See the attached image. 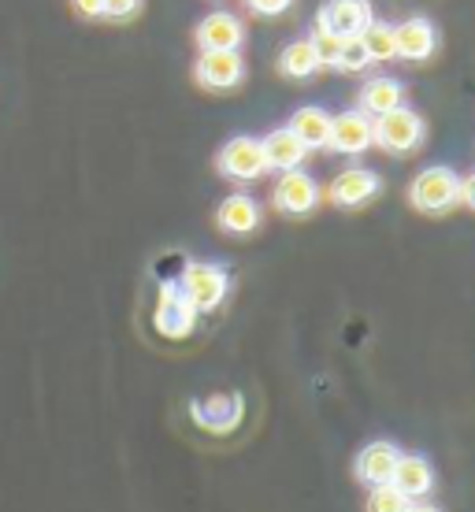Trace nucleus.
<instances>
[{"label":"nucleus","mask_w":475,"mask_h":512,"mask_svg":"<svg viewBox=\"0 0 475 512\" xmlns=\"http://www.w3.org/2000/svg\"><path fill=\"white\" fill-rule=\"evenodd\" d=\"M401 104H405V86H401L398 78H368L360 86V112L364 116H386V112H394Z\"/></svg>","instance_id":"nucleus-16"},{"label":"nucleus","mask_w":475,"mask_h":512,"mask_svg":"<svg viewBox=\"0 0 475 512\" xmlns=\"http://www.w3.org/2000/svg\"><path fill=\"white\" fill-rule=\"evenodd\" d=\"M368 64H372V60H368V52H364L357 34H353V38H342V49H338L334 67H338V71H364Z\"/></svg>","instance_id":"nucleus-23"},{"label":"nucleus","mask_w":475,"mask_h":512,"mask_svg":"<svg viewBox=\"0 0 475 512\" xmlns=\"http://www.w3.org/2000/svg\"><path fill=\"white\" fill-rule=\"evenodd\" d=\"M260 149H264V164H268L271 171H294V167H301L305 153H309L290 127L271 130L268 138L260 141Z\"/></svg>","instance_id":"nucleus-17"},{"label":"nucleus","mask_w":475,"mask_h":512,"mask_svg":"<svg viewBox=\"0 0 475 512\" xmlns=\"http://www.w3.org/2000/svg\"><path fill=\"white\" fill-rule=\"evenodd\" d=\"M372 138L375 145L383 149V153H394V156H405L412 153L420 141H424V119L416 116L412 108H394V112H386V116H375L372 119Z\"/></svg>","instance_id":"nucleus-1"},{"label":"nucleus","mask_w":475,"mask_h":512,"mask_svg":"<svg viewBox=\"0 0 475 512\" xmlns=\"http://www.w3.org/2000/svg\"><path fill=\"white\" fill-rule=\"evenodd\" d=\"M327 145H331L334 153H342V156L364 153L368 145H375V138H372V116H364L360 108H353V112H342V116H334Z\"/></svg>","instance_id":"nucleus-8"},{"label":"nucleus","mask_w":475,"mask_h":512,"mask_svg":"<svg viewBox=\"0 0 475 512\" xmlns=\"http://www.w3.org/2000/svg\"><path fill=\"white\" fill-rule=\"evenodd\" d=\"M357 38H360V45H364V52H368V60H372V64H390V60L398 56V49H394V26L390 23L372 19V23L360 30Z\"/></svg>","instance_id":"nucleus-21"},{"label":"nucleus","mask_w":475,"mask_h":512,"mask_svg":"<svg viewBox=\"0 0 475 512\" xmlns=\"http://www.w3.org/2000/svg\"><path fill=\"white\" fill-rule=\"evenodd\" d=\"M405 512H412V505H409V509H405Z\"/></svg>","instance_id":"nucleus-30"},{"label":"nucleus","mask_w":475,"mask_h":512,"mask_svg":"<svg viewBox=\"0 0 475 512\" xmlns=\"http://www.w3.org/2000/svg\"><path fill=\"white\" fill-rule=\"evenodd\" d=\"M412 512H442V509H435V505H412Z\"/></svg>","instance_id":"nucleus-29"},{"label":"nucleus","mask_w":475,"mask_h":512,"mask_svg":"<svg viewBox=\"0 0 475 512\" xmlns=\"http://www.w3.org/2000/svg\"><path fill=\"white\" fill-rule=\"evenodd\" d=\"M216 223L227 234H253L260 227V205L249 193H234L216 208Z\"/></svg>","instance_id":"nucleus-18"},{"label":"nucleus","mask_w":475,"mask_h":512,"mask_svg":"<svg viewBox=\"0 0 475 512\" xmlns=\"http://www.w3.org/2000/svg\"><path fill=\"white\" fill-rule=\"evenodd\" d=\"M245 4L257 15H283V12H290L294 0H245Z\"/></svg>","instance_id":"nucleus-26"},{"label":"nucleus","mask_w":475,"mask_h":512,"mask_svg":"<svg viewBox=\"0 0 475 512\" xmlns=\"http://www.w3.org/2000/svg\"><path fill=\"white\" fill-rule=\"evenodd\" d=\"M320 56H316V49H312V41H290L283 49V56H279V71H283L286 78H312L316 71H320Z\"/></svg>","instance_id":"nucleus-20"},{"label":"nucleus","mask_w":475,"mask_h":512,"mask_svg":"<svg viewBox=\"0 0 475 512\" xmlns=\"http://www.w3.org/2000/svg\"><path fill=\"white\" fill-rule=\"evenodd\" d=\"M227 286H231V279L219 264H190L179 279V290L197 312H212L227 297Z\"/></svg>","instance_id":"nucleus-3"},{"label":"nucleus","mask_w":475,"mask_h":512,"mask_svg":"<svg viewBox=\"0 0 475 512\" xmlns=\"http://www.w3.org/2000/svg\"><path fill=\"white\" fill-rule=\"evenodd\" d=\"M193 420L201 423L205 431H216V435H227L231 427H238L242 420V397L238 394H219L208 397V401H193Z\"/></svg>","instance_id":"nucleus-13"},{"label":"nucleus","mask_w":475,"mask_h":512,"mask_svg":"<svg viewBox=\"0 0 475 512\" xmlns=\"http://www.w3.org/2000/svg\"><path fill=\"white\" fill-rule=\"evenodd\" d=\"M461 197L468 201V205L475 208V175H468V179H461Z\"/></svg>","instance_id":"nucleus-28"},{"label":"nucleus","mask_w":475,"mask_h":512,"mask_svg":"<svg viewBox=\"0 0 475 512\" xmlns=\"http://www.w3.org/2000/svg\"><path fill=\"white\" fill-rule=\"evenodd\" d=\"M156 331L164 338H186L197 323V308L186 301V294L179 290V282H164L160 286V305H156Z\"/></svg>","instance_id":"nucleus-7"},{"label":"nucleus","mask_w":475,"mask_h":512,"mask_svg":"<svg viewBox=\"0 0 475 512\" xmlns=\"http://www.w3.org/2000/svg\"><path fill=\"white\" fill-rule=\"evenodd\" d=\"M412 205L420 212H446L453 201H461V179L453 175L450 167H424L416 182H412Z\"/></svg>","instance_id":"nucleus-2"},{"label":"nucleus","mask_w":475,"mask_h":512,"mask_svg":"<svg viewBox=\"0 0 475 512\" xmlns=\"http://www.w3.org/2000/svg\"><path fill=\"white\" fill-rule=\"evenodd\" d=\"M242 41H245V26L231 12H212L197 23V45H201V52L242 49Z\"/></svg>","instance_id":"nucleus-12"},{"label":"nucleus","mask_w":475,"mask_h":512,"mask_svg":"<svg viewBox=\"0 0 475 512\" xmlns=\"http://www.w3.org/2000/svg\"><path fill=\"white\" fill-rule=\"evenodd\" d=\"M390 483L405 494V498H424L431 494L435 487V472H431V464L427 457H416V453H401L398 464H394V475H390Z\"/></svg>","instance_id":"nucleus-15"},{"label":"nucleus","mask_w":475,"mask_h":512,"mask_svg":"<svg viewBox=\"0 0 475 512\" xmlns=\"http://www.w3.org/2000/svg\"><path fill=\"white\" fill-rule=\"evenodd\" d=\"M394 49H398L401 60H412V64H424L431 60L438 49V34L435 26L427 23V19H405L401 26H394Z\"/></svg>","instance_id":"nucleus-11"},{"label":"nucleus","mask_w":475,"mask_h":512,"mask_svg":"<svg viewBox=\"0 0 475 512\" xmlns=\"http://www.w3.org/2000/svg\"><path fill=\"white\" fill-rule=\"evenodd\" d=\"M412 501L401 494L394 483H383V487H372L368 494V512H405Z\"/></svg>","instance_id":"nucleus-22"},{"label":"nucleus","mask_w":475,"mask_h":512,"mask_svg":"<svg viewBox=\"0 0 475 512\" xmlns=\"http://www.w3.org/2000/svg\"><path fill=\"white\" fill-rule=\"evenodd\" d=\"M71 8H75V15H82V19H101L104 0H71Z\"/></svg>","instance_id":"nucleus-27"},{"label":"nucleus","mask_w":475,"mask_h":512,"mask_svg":"<svg viewBox=\"0 0 475 512\" xmlns=\"http://www.w3.org/2000/svg\"><path fill=\"white\" fill-rule=\"evenodd\" d=\"M142 12V0H104V15L101 19H112V23H127Z\"/></svg>","instance_id":"nucleus-25"},{"label":"nucleus","mask_w":475,"mask_h":512,"mask_svg":"<svg viewBox=\"0 0 475 512\" xmlns=\"http://www.w3.org/2000/svg\"><path fill=\"white\" fill-rule=\"evenodd\" d=\"M312 49H316V56H320L323 67H334V60H338V49H342V34H334V30H327V26H316V34H312Z\"/></svg>","instance_id":"nucleus-24"},{"label":"nucleus","mask_w":475,"mask_h":512,"mask_svg":"<svg viewBox=\"0 0 475 512\" xmlns=\"http://www.w3.org/2000/svg\"><path fill=\"white\" fill-rule=\"evenodd\" d=\"M379 186H383V182H379L375 171H368V167H349V171H342V175L331 182L327 197H331L338 208H360L379 193Z\"/></svg>","instance_id":"nucleus-10"},{"label":"nucleus","mask_w":475,"mask_h":512,"mask_svg":"<svg viewBox=\"0 0 475 512\" xmlns=\"http://www.w3.org/2000/svg\"><path fill=\"white\" fill-rule=\"evenodd\" d=\"M193 78L197 86L205 90H234L245 78V64L238 49H216V52H201V60L193 64Z\"/></svg>","instance_id":"nucleus-6"},{"label":"nucleus","mask_w":475,"mask_h":512,"mask_svg":"<svg viewBox=\"0 0 475 512\" xmlns=\"http://www.w3.org/2000/svg\"><path fill=\"white\" fill-rule=\"evenodd\" d=\"M372 23V4L368 0H327L316 15V26H327L342 38H353Z\"/></svg>","instance_id":"nucleus-9"},{"label":"nucleus","mask_w":475,"mask_h":512,"mask_svg":"<svg viewBox=\"0 0 475 512\" xmlns=\"http://www.w3.org/2000/svg\"><path fill=\"white\" fill-rule=\"evenodd\" d=\"M216 167H219V175H227V179H234V182H253L268 171L260 141L249 138V134H238V138L227 141L216 156Z\"/></svg>","instance_id":"nucleus-4"},{"label":"nucleus","mask_w":475,"mask_h":512,"mask_svg":"<svg viewBox=\"0 0 475 512\" xmlns=\"http://www.w3.org/2000/svg\"><path fill=\"white\" fill-rule=\"evenodd\" d=\"M271 205L286 212V216H309L312 208L320 205V186L312 175L305 171H283V179L275 182V190H271Z\"/></svg>","instance_id":"nucleus-5"},{"label":"nucleus","mask_w":475,"mask_h":512,"mask_svg":"<svg viewBox=\"0 0 475 512\" xmlns=\"http://www.w3.org/2000/svg\"><path fill=\"white\" fill-rule=\"evenodd\" d=\"M290 130H294L297 141H301L305 149H323L327 138H331V116L323 112L320 104H305V108H297L294 112Z\"/></svg>","instance_id":"nucleus-19"},{"label":"nucleus","mask_w":475,"mask_h":512,"mask_svg":"<svg viewBox=\"0 0 475 512\" xmlns=\"http://www.w3.org/2000/svg\"><path fill=\"white\" fill-rule=\"evenodd\" d=\"M398 457L401 449L394 442H372V446H364L357 457V479L368 483V487H383V483H390Z\"/></svg>","instance_id":"nucleus-14"}]
</instances>
